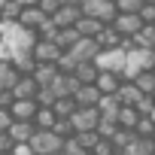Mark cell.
Segmentation results:
<instances>
[{
    "instance_id": "ffe728a7",
    "label": "cell",
    "mask_w": 155,
    "mask_h": 155,
    "mask_svg": "<svg viewBox=\"0 0 155 155\" xmlns=\"http://www.w3.org/2000/svg\"><path fill=\"white\" fill-rule=\"evenodd\" d=\"M134 82H137V88L143 94H155V70H137Z\"/></svg>"
},
{
    "instance_id": "7c38bea8",
    "label": "cell",
    "mask_w": 155,
    "mask_h": 155,
    "mask_svg": "<svg viewBox=\"0 0 155 155\" xmlns=\"http://www.w3.org/2000/svg\"><path fill=\"white\" fill-rule=\"evenodd\" d=\"M116 94H119V101H122V104H137V101L143 97V91H140V88H137V82H134V76H125Z\"/></svg>"
},
{
    "instance_id": "1f68e13d",
    "label": "cell",
    "mask_w": 155,
    "mask_h": 155,
    "mask_svg": "<svg viewBox=\"0 0 155 155\" xmlns=\"http://www.w3.org/2000/svg\"><path fill=\"white\" fill-rule=\"evenodd\" d=\"M37 34H40V40H58L61 28H58V25H55V18L49 15V18H46V21H43L40 28H37Z\"/></svg>"
},
{
    "instance_id": "2e32d148",
    "label": "cell",
    "mask_w": 155,
    "mask_h": 155,
    "mask_svg": "<svg viewBox=\"0 0 155 155\" xmlns=\"http://www.w3.org/2000/svg\"><path fill=\"white\" fill-rule=\"evenodd\" d=\"M122 37H125V34H119V28H116V25H104V31L97 34V43H101L104 49H119Z\"/></svg>"
},
{
    "instance_id": "8d00e7d4",
    "label": "cell",
    "mask_w": 155,
    "mask_h": 155,
    "mask_svg": "<svg viewBox=\"0 0 155 155\" xmlns=\"http://www.w3.org/2000/svg\"><path fill=\"white\" fill-rule=\"evenodd\" d=\"M88 149L76 140V137H70V140H64V146H61V155H85Z\"/></svg>"
},
{
    "instance_id": "4fadbf2b",
    "label": "cell",
    "mask_w": 155,
    "mask_h": 155,
    "mask_svg": "<svg viewBox=\"0 0 155 155\" xmlns=\"http://www.w3.org/2000/svg\"><path fill=\"white\" fill-rule=\"evenodd\" d=\"M46 18H49V15H46L40 6H25V9H21V18H18V25H21V28H34V31H37V28L46 21Z\"/></svg>"
},
{
    "instance_id": "9c48e42d",
    "label": "cell",
    "mask_w": 155,
    "mask_h": 155,
    "mask_svg": "<svg viewBox=\"0 0 155 155\" xmlns=\"http://www.w3.org/2000/svg\"><path fill=\"white\" fill-rule=\"evenodd\" d=\"M9 110H12L15 119H21V122H34L40 104H37V97H15V104H12Z\"/></svg>"
},
{
    "instance_id": "e575fe53",
    "label": "cell",
    "mask_w": 155,
    "mask_h": 155,
    "mask_svg": "<svg viewBox=\"0 0 155 155\" xmlns=\"http://www.w3.org/2000/svg\"><path fill=\"white\" fill-rule=\"evenodd\" d=\"M119 128H122V125H119V119H107V116H104V119H101V125H97V134H101V137H110V140H113Z\"/></svg>"
},
{
    "instance_id": "f35d334b",
    "label": "cell",
    "mask_w": 155,
    "mask_h": 155,
    "mask_svg": "<svg viewBox=\"0 0 155 155\" xmlns=\"http://www.w3.org/2000/svg\"><path fill=\"white\" fill-rule=\"evenodd\" d=\"M134 107L140 110V116H152V113H155V94H143Z\"/></svg>"
},
{
    "instance_id": "ee69618b",
    "label": "cell",
    "mask_w": 155,
    "mask_h": 155,
    "mask_svg": "<svg viewBox=\"0 0 155 155\" xmlns=\"http://www.w3.org/2000/svg\"><path fill=\"white\" fill-rule=\"evenodd\" d=\"M61 6H64V0H40V9H43L46 15H55Z\"/></svg>"
},
{
    "instance_id": "603a6c76",
    "label": "cell",
    "mask_w": 155,
    "mask_h": 155,
    "mask_svg": "<svg viewBox=\"0 0 155 155\" xmlns=\"http://www.w3.org/2000/svg\"><path fill=\"white\" fill-rule=\"evenodd\" d=\"M137 122H140V110H137L134 104H122V110H119V125H122V128H137Z\"/></svg>"
},
{
    "instance_id": "11a10c76",
    "label": "cell",
    "mask_w": 155,
    "mask_h": 155,
    "mask_svg": "<svg viewBox=\"0 0 155 155\" xmlns=\"http://www.w3.org/2000/svg\"><path fill=\"white\" fill-rule=\"evenodd\" d=\"M85 155H94V152H85Z\"/></svg>"
},
{
    "instance_id": "6f0895ef",
    "label": "cell",
    "mask_w": 155,
    "mask_h": 155,
    "mask_svg": "<svg viewBox=\"0 0 155 155\" xmlns=\"http://www.w3.org/2000/svg\"><path fill=\"white\" fill-rule=\"evenodd\" d=\"M152 116H155V113H152Z\"/></svg>"
},
{
    "instance_id": "9a60e30c",
    "label": "cell",
    "mask_w": 155,
    "mask_h": 155,
    "mask_svg": "<svg viewBox=\"0 0 155 155\" xmlns=\"http://www.w3.org/2000/svg\"><path fill=\"white\" fill-rule=\"evenodd\" d=\"M18 67L12 64V58L9 61H0V88H15V82H18Z\"/></svg>"
},
{
    "instance_id": "cb8c5ba5",
    "label": "cell",
    "mask_w": 155,
    "mask_h": 155,
    "mask_svg": "<svg viewBox=\"0 0 155 155\" xmlns=\"http://www.w3.org/2000/svg\"><path fill=\"white\" fill-rule=\"evenodd\" d=\"M82 40V34H79V28H61V34H58V46L64 49V52H70L76 43Z\"/></svg>"
},
{
    "instance_id": "b9f144b4",
    "label": "cell",
    "mask_w": 155,
    "mask_h": 155,
    "mask_svg": "<svg viewBox=\"0 0 155 155\" xmlns=\"http://www.w3.org/2000/svg\"><path fill=\"white\" fill-rule=\"evenodd\" d=\"M116 6H119V12H140L143 0H116Z\"/></svg>"
},
{
    "instance_id": "8992f818",
    "label": "cell",
    "mask_w": 155,
    "mask_h": 155,
    "mask_svg": "<svg viewBox=\"0 0 155 155\" xmlns=\"http://www.w3.org/2000/svg\"><path fill=\"white\" fill-rule=\"evenodd\" d=\"M113 25L119 28V34H125V37H134V34H140V28H143L146 21L140 18V12H119Z\"/></svg>"
},
{
    "instance_id": "7402d4cb",
    "label": "cell",
    "mask_w": 155,
    "mask_h": 155,
    "mask_svg": "<svg viewBox=\"0 0 155 155\" xmlns=\"http://www.w3.org/2000/svg\"><path fill=\"white\" fill-rule=\"evenodd\" d=\"M97 107H101V113H104L107 119H119V110H122V101H119V94H104Z\"/></svg>"
},
{
    "instance_id": "3957f363",
    "label": "cell",
    "mask_w": 155,
    "mask_h": 155,
    "mask_svg": "<svg viewBox=\"0 0 155 155\" xmlns=\"http://www.w3.org/2000/svg\"><path fill=\"white\" fill-rule=\"evenodd\" d=\"M70 119H73L76 131H97V125H101L104 113H101V107H79Z\"/></svg>"
},
{
    "instance_id": "f907efd6",
    "label": "cell",
    "mask_w": 155,
    "mask_h": 155,
    "mask_svg": "<svg viewBox=\"0 0 155 155\" xmlns=\"http://www.w3.org/2000/svg\"><path fill=\"white\" fill-rule=\"evenodd\" d=\"M64 3H82V0H64Z\"/></svg>"
},
{
    "instance_id": "816d5d0a",
    "label": "cell",
    "mask_w": 155,
    "mask_h": 155,
    "mask_svg": "<svg viewBox=\"0 0 155 155\" xmlns=\"http://www.w3.org/2000/svg\"><path fill=\"white\" fill-rule=\"evenodd\" d=\"M143 3H155V0H143Z\"/></svg>"
},
{
    "instance_id": "7a4b0ae2",
    "label": "cell",
    "mask_w": 155,
    "mask_h": 155,
    "mask_svg": "<svg viewBox=\"0 0 155 155\" xmlns=\"http://www.w3.org/2000/svg\"><path fill=\"white\" fill-rule=\"evenodd\" d=\"M31 146L37 149V155H55V152H61L64 140H61L52 128H37V134H34Z\"/></svg>"
},
{
    "instance_id": "60d3db41",
    "label": "cell",
    "mask_w": 155,
    "mask_h": 155,
    "mask_svg": "<svg viewBox=\"0 0 155 155\" xmlns=\"http://www.w3.org/2000/svg\"><path fill=\"white\" fill-rule=\"evenodd\" d=\"M12 149H15V137L9 131H0V155H12Z\"/></svg>"
},
{
    "instance_id": "681fc988",
    "label": "cell",
    "mask_w": 155,
    "mask_h": 155,
    "mask_svg": "<svg viewBox=\"0 0 155 155\" xmlns=\"http://www.w3.org/2000/svg\"><path fill=\"white\" fill-rule=\"evenodd\" d=\"M116 155H131V152L128 149H116Z\"/></svg>"
},
{
    "instance_id": "277c9868",
    "label": "cell",
    "mask_w": 155,
    "mask_h": 155,
    "mask_svg": "<svg viewBox=\"0 0 155 155\" xmlns=\"http://www.w3.org/2000/svg\"><path fill=\"white\" fill-rule=\"evenodd\" d=\"M82 15H85V12H82V3H64L52 18H55V25H58V28H76Z\"/></svg>"
},
{
    "instance_id": "ab89813d",
    "label": "cell",
    "mask_w": 155,
    "mask_h": 155,
    "mask_svg": "<svg viewBox=\"0 0 155 155\" xmlns=\"http://www.w3.org/2000/svg\"><path fill=\"white\" fill-rule=\"evenodd\" d=\"M91 152H94V155H116V143H113L110 137H101L97 146H94Z\"/></svg>"
},
{
    "instance_id": "f546056e",
    "label": "cell",
    "mask_w": 155,
    "mask_h": 155,
    "mask_svg": "<svg viewBox=\"0 0 155 155\" xmlns=\"http://www.w3.org/2000/svg\"><path fill=\"white\" fill-rule=\"evenodd\" d=\"M134 140H137V131H134V128H119V131H116V137H113L116 149H128Z\"/></svg>"
},
{
    "instance_id": "8fae6325",
    "label": "cell",
    "mask_w": 155,
    "mask_h": 155,
    "mask_svg": "<svg viewBox=\"0 0 155 155\" xmlns=\"http://www.w3.org/2000/svg\"><path fill=\"white\" fill-rule=\"evenodd\" d=\"M15 97H37V91H40V82H37V76L34 73H25V76H18V82H15Z\"/></svg>"
},
{
    "instance_id": "6da1fadb",
    "label": "cell",
    "mask_w": 155,
    "mask_h": 155,
    "mask_svg": "<svg viewBox=\"0 0 155 155\" xmlns=\"http://www.w3.org/2000/svg\"><path fill=\"white\" fill-rule=\"evenodd\" d=\"M82 12L101 18L104 25H113L119 15V6H116V0H82Z\"/></svg>"
},
{
    "instance_id": "83f0119b",
    "label": "cell",
    "mask_w": 155,
    "mask_h": 155,
    "mask_svg": "<svg viewBox=\"0 0 155 155\" xmlns=\"http://www.w3.org/2000/svg\"><path fill=\"white\" fill-rule=\"evenodd\" d=\"M134 40L140 49H155V25H143L140 34H134Z\"/></svg>"
},
{
    "instance_id": "f5cc1de1",
    "label": "cell",
    "mask_w": 155,
    "mask_h": 155,
    "mask_svg": "<svg viewBox=\"0 0 155 155\" xmlns=\"http://www.w3.org/2000/svg\"><path fill=\"white\" fill-rule=\"evenodd\" d=\"M3 40H6V37H3V34H0V43H3Z\"/></svg>"
},
{
    "instance_id": "74e56055",
    "label": "cell",
    "mask_w": 155,
    "mask_h": 155,
    "mask_svg": "<svg viewBox=\"0 0 155 155\" xmlns=\"http://www.w3.org/2000/svg\"><path fill=\"white\" fill-rule=\"evenodd\" d=\"M76 140H79V143H82V146H85V149L91 152V149L97 146V140H101V134H97V131H76Z\"/></svg>"
},
{
    "instance_id": "7dc6e473",
    "label": "cell",
    "mask_w": 155,
    "mask_h": 155,
    "mask_svg": "<svg viewBox=\"0 0 155 155\" xmlns=\"http://www.w3.org/2000/svg\"><path fill=\"white\" fill-rule=\"evenodd\" d=\"M12 155H37V149H34L31 143H15V149H12Z\"/></svg>"
},
{
    "instance_id": "9f6ffc18",
    "label": "cell",
    "mask_w": 155,
    "mask_h": 155,
    "mask_svg": "<svg viewBox=\"0 0 155 155\" xmlns=\"http://www.w3.org/2000/svg\"><path fill=\"white\" fill-rule=\"evenodd\" d=\"M0 61H3V58H0Z\"/></svg>"
},
{
    "instance_id": "44dd1931",
    "label": "cell",
    "mask_w": 155,
    "mask_h": 155,
    "mask_svg": "<svg viewBox=\"0 0 155 155\" xmlns=\"http://www.w3.org/2000/svg\"><path fill=\"white\" fill-rule=\"evenodd\" d=\"M76 28H79V34H82V37H97V34L104 31V21H101V18H94V15H82Z\"/></svg>"
},
{
    "instance_id": "4dcf8cb0",
    "label": "cell",
    "mask_w": 155,
    "mask_h": 155,
    "mask_svg": "<svg viewBox=\"0 0 155 155\" xmlns=\"http://www.w3.org/2000/svg\"><path fill=\"white\" fill-rule=\"evenodd\" d=\"M61 73H76V67H79V58H76L73 52H61V58L55 61Z\"/></svg>"
},
{
    "instance_id": "bcb514c9",
    "label": "cell",
    "mask_w": 155,
    "mask_h": 155,
    "mask_svg": "<svg viewBox=\"0 0 155 155\" xmlns=\"http://www.w3.org/2000/svg\"><path fill=\"white\" fill-rule=\"evenodd\" d=\"M15 104V91L12 88H0V107H12Z\"/></svg>"
},
{
    "instance_id": "d6986e66",
    "label": "cell",
    "mask_w": 155,
    "mask_h": 155,
    "mask_svg": "<svg viewBox=\"0 0 155 155\" xmlns=\"http://www.w3.org/2000/svg\"><path fill=\"white\" fill-rule=\"evenodd\" d=\"M12 64H15V67H18V73L25 76V73H34L40 61L34 58V52H15V55H12Z\"/></svg>"
},
{
    "instance_id": "f1b7e54d",
    "label": "cell",
    "mask_w": 155,
    "mask_h": 155,
    "mask_svg": "<svg viewBox=\"0 0 155 155\" xmlns=\"http://www.w3.org/2000/svg\"><path fill=\"white\" fill-rule=\"evenodd\" d=\"M21 0H6L3 6H0V12H3V21H15L18 25V18H21Z\"/></svg>"
},
{
    "instance_id": "52a82bcc",
    "label": "cell",
    "mask_w": 155,
    "mask_h": 155,
    "mask_svg": "<svg viewBox=\"0 0 155 155\" xmlns=\"http://www.w3.org/2000/svg\"><path fill=\"white\" fill-rule=\"evenodd\" d=\"M76 58H79V61H91V58H97L101 52H104V46L97 43V37H82L79 43H76L73 49H70Z\"/></svg>"
},
{
    "instance_id": "4316f807",
    "label": "cell",
    "mask_w": 155,
    "mask_h": 155,
    "mask_svg": "<svg viewBox=\"0 0 155 155\" xmlns=\"http://www.w3.org/2000/svg\"><path fill=\"white\" fill-rule=\"evenodd\" d=\"M131 155H152L155 152V137H137L131 146H128Z\"/></svg>"
},
{
    "instance_id": "db71d44e",
    "label": "cell",
    "mask_w": 155,
    "mask_h": 155,
    "mask_svg": "<svg viewBox=\"0 0 155 155\" xmlns=\"http://www.w3.org/2000/svg\"><path fill=\"white\" fill-rule=\"evenodd\" d=\"M0 21H3V12H0Z\"/></svg>"
},
{
    "instance_id": "30bf717a",
    "label": "cell",
    "mask_w": 155,
    "mask_h": 155,
    "mask_svg": "<svg viewBox=\"0 0 155 155\" xmlns=\"http://www.w3.org/2000/svg\"><path fill=\"white\" fill-rule=\"evenodd\" d=\"M122 79H125V76L116 73V70H101V76H97V88H101L104 94H116L119 85H122Z\"/></svg>"
},
{
    "instance_id": "484cf974",
    "label": "cell",
    "mask_w": 155,
    "mask_h": 155,
    "mask_svg": "<svg viewBox=\"0 0 155 155\" xmlns=\"http://www.w3.org/2000/svg\"><path fill=\"white\" fill-rule=\"evenodd\" d=\"M55 122H58V113L52 107H40L37 116H34V125L37 128H55Z\"/></svg>"
},
{
    "instance_id": "7bdbcfd3",
    "label": "cell",
    "mask_w": 155,
    "mask_h": 155,
    "mask_svg": "<svg viewBox=\"0 0 155 155\" xmlns=\"http://www.w3.org/2000/svg\"><path fill=\"white\" fill-rule=\"evenodd\" d=\"M12 122H15L12 110H9V107H0V131H9V128H12Z\"/></svg>"
},
{
    "instance_id": "d6a6232c",
    "label": "cell",
    "mask_w": 155,
    "mask_h": 155,
    "mask_svg": "<svg viewBox=\"0 0 155 155\" xmlns=\"http://www.w3.org/2000/svg\"><path fill=\"white\" fill-rule=\"evenodd\" d=\"M52 131H55L61 140H70V137H76V125H73V119H58Z\"/></svg>"
},
{
    "instance_id": "5b68a950",
    "label": "cell",
    "mask_w": 155,
    "mask_h": 155,
    "mask_svg": "<svg viewBox=\"0 0 155 155\" xmlns=\"http://www.w3.org/2000/svg\"><path fill=\"white\" fill-rule=\"evenodd\" d=\"M31 52H34V58H37L40 64H43V61H49V64H55V61L61 58V52H64V49L58 46V40H37Z\"/></svg>"
},
{
    "instance_id": "ac0fdd59",
    "label": "cell",
    "mask_w": 155,
    "mask_h": 155,
    "mask_svg": "<svg viewBox=\"0 0 155 155\" xmlns=\"http://www.w3.org/2000/svg\"><path fill=\"white\" fill-rule=\"evenodd\" d=\"M58 64H49V61H43V64H37V70H34V76H37V82L40 85H52L55 79H58Z\"/></svg>"
},
{
    "instance_id": "836d02e7",
    "label": "cell",
    "mask_w": 155,
    "mask_h": 155,
    "mask_svg": "<svg viewBox=\"0 0 155 155\" xmlns=\"http://www.w3.org/2000/svg\"><path fill=\"white\" fill-rule=\"evenodd\" d=\"M134 131H137V137H155V116H140Z\"/></svg>"
},
{
    "instance_id": "e0dca14e",
    "label": "cell",
    "mask_w": 155,
    "mask_h": 155,
    "mask_svg": "<svg viewBox=\"0 0 155 155\" xmlns=\"http://www.w3.org/2000/svg\"><path fill=\"white\" fill-rule=\"evenodd\" d=\"M76 76H79V82H97L101 76V64L91 58V61H79V67H76Z\"/></svg>"
},
{
    "instance_id": "680465c9",
    "label": "cell",
    "mask_w": 155,
    "mask_h": 155,
    "mask_svg": "<svg viewBox=\"0 0 155 155\" xmlns=\"http://www.w3.org/2000/svg\"><path fill=\"white\" fill-rule=\"evenodd\" d=\"M152 155H155V152H152Z\"/></svg>"
},
{
    "instance_id": "ba28073f",
    "label": "cell",
    "mask_w": 155,
    "mask_h": 155,
    "mask_svg": "<svg viewBox=\"0 0 155 155\" xmlns=\"http://www.w3.org/2000/svg\"><path fill=\"white\" fill-rule=\"evenodd\" d=\"M73 97H76V104H79V107H97L101 97H104V91L97 88V82H82L79 91H76Z\"/></svg>"
},
{
    "instance_id": "f6af8a7d",
    "label": "cell",
    "mask_w": 155,
    "mask_h": 155,
    "mask_svg": "<svg viewBox=\"0 0 155 155\" xmlns=\"http://www.w3.org/2000/svg\"><path fill=\"white\" fill-rule=\"evenodd\" d=\"M140 18H143L146 25H155V3H143V6H140Z\"/></svg>"
},
{
    "instance_id": "c3c4849f",
    "label": "cell",
    "mask_w": 155,
    "mask_h": 155,
    "mask_svg": "<svg viewBox=\"0 0 155 155\" xmlns=\"http://www.w3.org/2000/svg\"><path fill=\"white\" fill-rule=\"evenodd\" d=\"M21 6H40V0H21Z\"/></svg>"
},
{
    "instance_id": "d4e9b609",
    "label": "cell",
    "mask_w": 155,
    "mask_h": 155,
    "mask_svg": "<svg viewBox=\"0 0 155 155\" xmlns=\"http://www.w3.org/2000/svg\"><path fill=\"white\" fill-rule=\"evenodd\" d=\"M52 110L58 113V119H70L76 110H79V104H76V97H58L52 104Z\"/></svg>"
},
{
    "instance_id": "5bb4252c",
    "label": "cell",
    "mask_w": 155,
    "mask_h": 155,
    "mask_svg": "<svg viewBox=\"0 0 155 155\" xmlns=\"http://www.w3.org/2000/svg\"><path fill=\"white\" fill-rule=\"evenodd\" d=\"M9 134L15 137V143H31L34 134H37V125H34V122H21V119H15L12 128H9Z\"/></svg>"
},
{
    "instance_id": "d590c367",
    "label": "cell",
    "mask_w": 155,
    "mask_h": 155,
    "mask_svg": "<svg viewBox=\"0 0 155 155\" xmlns=\"http://www.w3.org/2000/svg\"><path fill=\"white\" fill-rule=\"evenodd\" d=\"M55 101H58L55 88H52V85H40V91H37V104H40V107H52Z\"/></svg>"
}]
</instances>
